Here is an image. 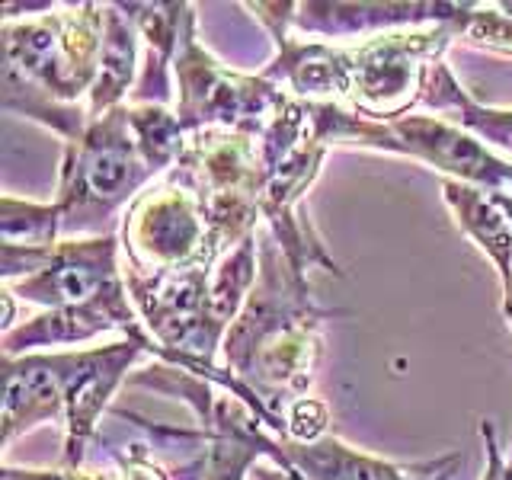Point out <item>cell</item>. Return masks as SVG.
Listing matches in <instances>:
<instances>
[{"instance_id":"cell-1","label":"cell","mask_w":512,"mask_h":480,"mask_svg":"<svg viewBox=\"0 0 512 480\" xmlns=\"http://www.w3.org/2000/svg\"><path fill=\"white\" fill-rule=\"evenodd\" d=\"M330 311L317 308L311 282L298 279L276 237L260 231V276L221 343L224 368L250 391L260 423L282 439L285 410L308 397L324 356L320 324Z\"/></svg>"},{"instance_id":"cell-2","label":"cell","mask_w":512,"mask_h":480,"mask_svg":"<svg viewBox=\"0 0 512 480\" xmlns=\"http://www.w3.org/2000/svg\"><path fill=\"white\" fill-rule=\"evenodd\" d=\"M29 16H4V90L7 112L32 119L68 144L90 125L87 96L103 52L106 4H58Z\"/></svg>"},{"instance_id":"cell-3","label":"cell","mask_w":512,"mask_h":480,"mask_svg":"<svg viewBox=\"0 0 512 480\" xmlns=\"http://www.w3.org/2000/svg\"><path fill=\"white\" fill-rule=\"evenodd\" d=\"M304 103H308L311 132L324 148L343 144V148L410 157L442 173V180H458L490 196L512 199V160L490 151L455 122L442 116H416V112L381 122L362 116L346 103Z\"/></svg>"},{"instance_id":"cell-4","label":"cell","mask_w":512,"mask_h":480,"mask_svg":"<svg viewBox=\"0 0 512 480\" xmlns=\"http://www.w3.org/2000/svg\"><path fill=\"white\" fill-rule=\"evenodd\" d=\"M160 176L144 160L138 135L128 119V103L90 119L84 135L64 144L58 196L64 237L116 234L112 221L132 208Z\"/></svg>"},{"instance_id":"cell-5","label":"cell","mask_w":512,"mask_h":480,"mask_svg":"<svg viewBox=\"0 0 512 480\" xmlns=\"http://www.w3.org/2000/svg\"><path fill=\"white\" fill-rule=\"evenodd\" d=\"M192 10L196 7H189L186 13L180 48L173 58L176 116L189 135L202 132V128H231V132H247L256 138L292 93H285L263 74L250 77L224 68L199 42Z\"/></svg>"},{"instance_id":"cell-6","label":"cell","mask_w":512,"mask_h":480,"mask_svg":"<svg viewBox=\"0 0 512 480\" xmlns=\"http://www.w3.org/2000/svg\"><path fill=\"white\" fill-rule=\"evenodd\" d=\"M455 26L397 29L362 39L349 48V103L368 119H400L420 106L426 71L442 61L452 45Z\"/></svg>"},{"instance_id":"cell-7","label":"cell","mask_w":512,"mask_h":480,"mask_svg":"<svg viewBox=\"0 0 512 480\" xmlns=\"http://www.w3.org/2000/svg\"><path fill=\"white\" fill-rule=\"evenodd\" d=\"M119 237L125 266L141 272L218 266L208 244V221L199 196L170 176H160L132 202Z\"/></svg>"},{"instance_id":"cell-8","label":"cell","mask_w":512,"mask_h":480,"mask_svg":"<svg viewBox=\"0 0 512 480\" xmlns=\"http://www.w3.org/2000/svg\"><path fill=\"white\" fill-rule=\"evenodd\" d=\"M122 237H64L61 244L42 253L39 269L32 276L4 285L26 304H39L42 311L90 308V304H128L125 269L119 263Z\"/></svg>"},{"instance_id":"cell-9","label":"cell","mask_w":512,"mask_h":480,"mask_svg":"<svg viewBox=\"0 0 512 480\" xmlns=\"http://www.w3.org/2000/svg\"><path fill=\"white\" fill-rule=\"evenodd\" d=\"M260 23L276 55L260 71L295 100L311 103H349V48L324 39H304L292 29L295 4H244Z\"/></svg>"},{"instance_id":"cell-10","label":"cell","mask_w":512,"mask_h":480,"mask_svg":"<svg viewBox=\"0 0 512 480\" xmlns=\"http://www.w3.org/2000/svg\"><path fill=\"white\" fill-rule=\"evenodd\" d=\"M148 349L135 340H119L109 346L90 349H64V452L61 468L80 471L87 458V445L93 442L96 429L109 410V400L128 372L135 368Z\"/></svg>"},{"instance_id":"cell-11","label":"cell","mask_w":512,"mask_h":480,"mask_svg":"<svg viewBox=\"0 0 512 480\" xmlns=\"http://www.w3.org/2000/svg\"><path fill=\"white\" fill-rule=\"evenodd\" d=\"M269 458L279 464L288 480H452L464 464L461 452L416 464L384 461L336 436H324L308 445L272 436Z\"/></svg>"},{"instance_id":"cell-12","label":"cell","mask_w":512,"mask_h":480,"mask_svg":"<svg viewBox=\"0 0 512 480\" xmlns=\"http://www.w3.org/2000/svg\"><path fill=\"white\" fill-rule=\"evenodd\" d=\"M170 180L208 199H256L263 180L256 138L231 128H202L192 132L186 148L167 173Z\"/></svg>"},{"instance_id":"cell-13","label":"cell","mask_w":512,"mask_h":480,"mask_svg":"<svg viewBox=\"0 0 512 480\" xmlns=\"http://www.w3.org/2000/svg\"><path fill=\"white\" fill-rule=\"evenodd\" d=\"M458 4H295L292 29L317 39H372L381 32L452 23Z\"/></svg>"},{"instance_id":"cell-14","label":"cell","mask_w":512,"mask_h":480,"mask_svg":"<svg viewBox=\"0 0 512 480\" xmlns=\"http://www.w3.org/2000/svg\"><path fill=\"white\" fill-rule=\"evenodd\" d=\"M55 420H64V349L4 359V448Z\"/></svg>"},{"instance_id":"cell-15","label":"cell","mask_w":512,"mask_h":480,"mask_svg":"<svg viewBox=\"0 0 512 480\" xmlns=\"http://www.w3.org/2000/svg\"><path fill=\"white\" fill-rule=\"evenodd\" d=\"M420 106L439 112L442 119L464 128V132L474 135L480 144H487L490 151L512 160V109L477 103L474 96L458 84V77L445 64V58L426 71Z\"/></svg>"},{"instance_id":"cell-16","label":"cell","mask_w":512,"mask_h":480,"mask_svg":"<svg viewBox=\"0 0 512 480\" xmlns=\"http://www.w3.org/2000/svg\"><path fill=\"white\" fill-rule=\"evenodd\" d=\"M442 199L452 208L455 224L461 234L477 244V250L487 256L496 269L500 288L512 276V221L500 208L490 192L464 186L458 180H442Z\"/></svg>"},{"instance_id":"cell-17","label":"cell","mask_w":512,"mask_h":480,"mask_svg":"<svg viewBox=\"0 0 512 480\" xmlns=\"http://www.w3.org/2000/svg\"><path fill=\"white\" fill-rule=\"evenodd\" d=\"M141 36L135 23L128 20L122 4H106L103 20V52H100V71H96V84L87 96L90 119L106 116L109 109L125 106V96H132L138 87V52Z\"/></svg>"},{"instance_id":"cell-18","label":"cell","mask_w":512,"mask_h":480,"mask_svg":"<svg viewBox=\"0 0 512 480\" xmlns=\"http://www.w3.org/2000/svg\"><path fill=\"white\" fill-rule=\"evenodd\" d=\"M64 240L61 205L52 202H26L7 196L0 199V247L23 250H52Z\"/></svg>"},{"instance_id":"cell-19","label":"cell","mask_w":512,"mask_h":480,"mask_svg":"<svg viewBox=\"0 0 512 480\" xmlns=\"http://www.w3.org/2000/svg\"><path fill=\"white\" fill-rule=\"evenodd\" d=\"M455 36L496 55H512V10L506 4H458Z\"/></svg>"},{"instance_id":"cell-20","label":"cell","mask_w":512,"mask_h":480,"mask_svg":"<svg viewBox=\"0 0 512 480\" xmlns=\"http://www.w3.org/2000/svg\"><path fill=\"white\" fill-rule=\"evenodd\" d=\"M330 436V410L327 404H320L317 397H301L295 404H288L285 410V429H282V439L288 442H317Z\"/></svg>"},{"instance_id":"cell-21","label":"cell","mask_w":512,"mask_h":480,"mask_svg":"<svg viewBox=\"0 0 512 480\" xmlns=\"http://www.w3.org/2000/svg\"><path fill=\"white\" fill-rule=\"evenodd\" d=\"M119 461V480H170V474L160 468L157 461H151L148 445H128L122 452H116Z\"/></svg>"},{"instance_id":"cell-22","label":"cell","mask_w":512,"mask_h":480,"mask_svg":"<svg viewBox=\"0 0 512 480\" xmlns=\"http://www.w3.org/2000/svg\"><path fill=\"white\" fill-rule=\"evenodd\" d=\"M480 439H484V448H487L484 480H512V461L503 455V448L496 445V432L490 420H480Z\"/></svg>"},{"instance_id":"cell-23","label":"cell","mask_w":512,"mask_h":480,"mask_svg":"<svg viewBox=\"0 0 512 480\" xmlns=\"http://www.w3.org/2000/svg\"><path fill=\"white\" fill-rule=\"evenodd\" d=\"M503 317H506V327H509V333H512V276H509V282L503 285Z\"/></svg>"},{"instance_id":"cell-24","label":"cell","mask_w":512,"mask_h":480,"mask_svg":"<svg viewBox=\"0 0 512 480\" xmlns=\"http://www.w3.org/2000/svg\"><path fill=\"white\" fill-rule=\"evenodd\" d=\"M496 202H500V208H503V212L509 215V221H512V199L509 196H493Z\"/></svg>"},{"instance_id":"cell-25","label":"cell","mask_w":512,"mask_h":480,"mask_svg":"<svg viewBox=\"0 0 512 480\" xmlns=\"http://www.w3.org/2000/svg\"><path fill=\"white\" fill-rule=\"evenodd\" d=\"M506 7H509V10H512V4H506Z\"/></svg>"}]
</instances>
